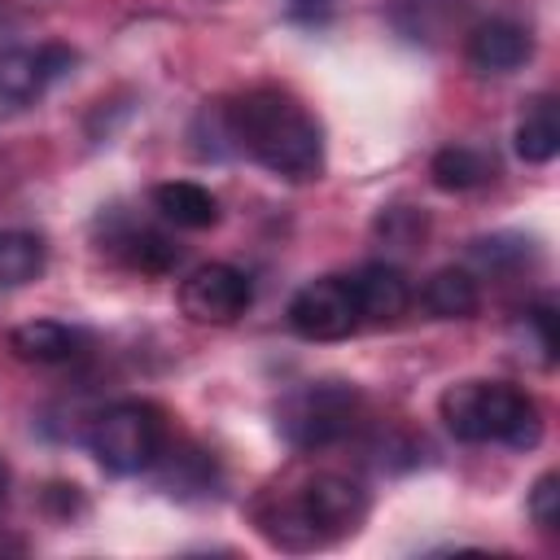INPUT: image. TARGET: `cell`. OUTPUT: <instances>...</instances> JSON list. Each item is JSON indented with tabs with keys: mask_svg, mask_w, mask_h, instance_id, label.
<instances>
[{
	"mask_svg": "<svg viewBox=\"0 0 560 560\" xmlns=\"http://www.w3.org/2000/svg\"><path fill=\"white\" fill-rule=\"evenodd\" d=\"M529 521L542 529V534H556L560 525V477L556 472H542L529 490Z\"/></svg>",
	"mask_w": 560,
	"mask_h": 560,
	"instance_id": "obj_22",
	"label": "cell"
},
{
	"mask_svg": "<svg viewBox=\"0 0 560 560\" xmlns=\"http://www.w3.org/2000/svg\"><path fill=\"white\" fill-rule=\"evenodd\" d=\"M254 302V284L232 262H201L179 284V311L192 324H236Z\"/></svg>",
	"mask_w": 560,
	"mask_h": 560,
	"instance_id": "obj_7",
	"label": "cell"
},
{
	"mask_svg": "<svg viewBox=\"0 0 560 560\" xmlns=\"http://www.w3.org/2000/svg\"><path fill=\"white\" fill-rule=\"evenodd\" d=\"M4 494H9V464H4V455H0V503H4Z\"/></svg>",
	"mask_w": 560,
	"mask_h": 560,
	"instance_id": "obj_24",
	"label": "cell"
},
{
	"mask_svg": "<svg viewBox=\"0 0 560 560\" xmlns=\"http://www.w3.org/2000/svg\"><path fill=\"white\" fill-rule=\"evenodd\" d=\"M359 416V394L346 381H311L293 394L280 398L276 407V429L293 451H319L341 442L354 429Z\"/></svg>",
	"mask_w": 560,
	"mask_h": 560,
	"instance_id": "obj_5",
	"label": "cell"
},
{
	"mask_svg": "<svg viewBox=\"0 0 560 560\" xmlns=\"http://www.w3.org/2000/svg\"><path fill=\"white\" fill-rule=\"evenodd\" d=\"M468 13V0H394L389 22L411 44H442Z\"/></svg>",
	"mask_w": 560,
	"mask_h": 560,
	"instance_id": "obj_11",
	"label": "cell"
},
{
	"mask_svg": "<svg viewBox=\"0 0 560 560\" xmlns=\"http://www.w3.org/2000/svg\"><path fill=\"white\" fill-rule=\"evenodd\" d=\"M223 131L228 149L280 179L302 184L324 171V127L280 88H254L236 101H223Z\"/></svg>",
	"mask_w": 560,
	"mask_h": 560,
	"instance_id": "obj_1",
	"label": "cell"
},
{
	"mask_svg": "<svg viewBox=\"0 0 560 560\" xmlns=\"http://www.w3.org/2000/svg\"><path fill=\"white\" fill-rule=\"evenodd\" d=\"M48 262V245L39 232H0V284H31Z\"/></svg>",
	"mask_w": 560,
	"mask_h": 560,
	"instance_id": "obj_17",
	"label": "cell"
},
{
	"mask_svg": "<svg viewBox=\"0 0 560 560\" xmlns=\"http://www.w3.org/2000/svg\"><path fill=\"white\" fill-rule=\"evenodd\" d=\"M368 516V494L359 481L341 472H315L302 481L293 499H284L267 516V538L284 551H315L346 534H354Z\"/></svg>",
	"mask_w": 560,
	"mask_h": 560,
	"instance_id": "obj_3",
	"label": "cell"
},
{
	"mask_svg": "<svg viewBox=\"0 0 560 560\" xmlns=\"http://www.w3.org/2000/svg\"><path fill=\"white\" fill-rule=\"evenodd\" d=\"M376 232L385 236V245L416 249V245L424 241V232H429V219H424V210H416V206H389V210H381Z\"/></svg>",
	"mask_w": 560,
	"mask_h": 560,
	"instance_id": "obj_20",
	"label": "cell"
},
{
	"mask_svg": "<svg viewBox=\"0 0 560 560\" xmlns=\"http://www.w3.org/2000/svg\"><path fill=\"white\" fill-rule=\"evenodd\" d=\"M9 346L26 363H66L83 350V332L61 319H26L9 332Z\"/></svg>",
	"mask_w": 560,
	"mask_h": 560,
	"instance_id": "obj_13",
	"label": "cell"
},
{
	"mask_svg": "<svg viewBox=\"0 0 560 560\" xmlns=\"http://www.w3.org/2000/svg\"><path fill=\"white\" fill-rule=\"evenodd\" d=\"M359 324V302L346 276H319L289 298V328L302 341H341Z\"/></svg>",
	"mask_w": 560,
	"mask_h": 560,
	"instance_id": "obj_6",
	"label": "cell"
},
{
	"mask_svg": "<svg viewBox=\"0 0 560 560\" xmlns=\"http://www.w3.org/2000/svg\"><path fill=\"white\" fill-rule=\"evenodd\" d=\"M512 337H516L521 354H525L534 368H551V363H556L560 337H556V311H551L547 302H542V306H525V311L516 315V324H512Z\"/></svg>",
	"mask_w": 560,
	"mask_h": 560,
	"instance_id": "obj_19",
	"label": "cell"
},
{
	"mask_svg": "<svg viewBox=\"0 0 560 560\" xmlns=\"http://www.w3.org/2000/svg\"><path fill=\"white\" fill-rule=\"evenodd\" d=\"M556 149H560V118H556V105L542 96L516 122V153L525 162H551Z\"/></svg>",
	"mask_w": 560,
	"mask_h": 560,
	"instance_id": "obj_18",
	"label": "cell"
},
{
	"mask_svg": "<svg viewBox=\"0 0 560 560\" xmlns=\"http://www.w3.org/2000/svg\"><path fill=\"white\" fill-rule=\"evenodd\" d=\"M429 175L442 192H468V188H477L494 175V162L472 144H446V149L433 153Z\"/></svg>",
	"mask_w": 560,
	"mask_h": 560,
	"instance_id": "obj_15",
	"label": "cell"
},
{
	"mask_svg": "<svg viewBox=\"0 0 560 560\" xmlns=\"http://www.w3.org/2000/svg\"><path fill=\"white\" fill-rule=\"evenodd\" d=\"M438 416L459 442H503L534 451L542 442V407L503 381H459L438 398Z\"/></svg>",
	"mask_w": 560,
	"mask_h": 560,
	"instance_id": "obj_2",
	"label": "cell"
},
{
	"mask_svg": "<svg viewBox=\"0 0 560 560\" xmlns=\"http://www.w3.org/2000/svg\"><path fill=\"white\" fill-rule=\"evenodd\" d=\"M529 52H534L529 26L516 22V18H503V13L477 22L468 31V39H464V57L481 74H512V70H521L529 61Z\"/></svg>",
	"mask_w": 560,
	"mask_h": 560,
	"instance_id": "obj_9",
	"label": "cell"
},
{
	"mask_svg": "<svg viewBox=\"0 0 560 560\" xmlns=\"http://www.w3.org/2000/svg\"><path fill=\"white\" fill-rule=\"evenodd\" d=\"M153 210L175 223V228H188V232H201V228H214L219 223V197L192 179H166L158 184L153 192Z\"/></svg>",
	"mask_w": 560,
	"mask_h": 560,
	"instance_id": "obj_12",
	"label": "cell"
},
{
	"mask_svg": "<svg viewBox=\"0 0 560 560\" xmlns=\"http://www.w3.org/2000/svg\"><path fill=\"white\" fill-rule=\"evenodd\" d=\"M88 442H92V455L105 472L131 477V472L153 468L166 455V420L153 402L122 398V402H109L92 420Z\"/></svg>",
	"mask_w": 560,
	"mask_h": 560,
	"instance_id": "obj_4",
	"label": "cell"
},
{
	"mask_svg": "<svg viewBox=\"0 0 560 560\" xmlns=\"http://www.w3.org/2000/svg\"><path fill=\"white\" fill-rule=\"evenodd\" d=\"M420 298H424L429 315H438V319H468L481 306V289H477V276L468 267H438L424 280Z\"/></svg>",
	"mask_w": 560,
	"mask_h": 560,
	"instance_id": "obj_14",
	"label": "cell"
},
{
	"mask_svg": "<svg viewBox=\"0 0 560 560\" xmlns=\"http://www.w3.org/2000/svg\"><path fill=\"white\" fill-rule=\"evenodd\" d=\"M284 9L302 26H324L332 18V0H284Z\"/></svg>",
	"mask_w": 560,
	"mask_h": 560,
	"instance_id": "obj_23",
	"label": "cell"
},
{
	"mask_svg": "<svg viewBox=\"0 0 560 560\" xmlns=\"http://www.w3.org/2000/svg\"><path fill=\"white\" fill-rule=\"evenodd\" d=\"M79 52L66 44H35V48H0V101L26 105L44 96L57 79L74 70Z\"/></svg>",
	"mask_w": 560,
	"mask_h": 560,
	"instance_id": "obj_8",
	"label": "cell"
},
{
	"mask_svg": "<svg viewBox=\"0 0 560 560\" xmlns=\"http://www.w3.org/2000/svg\"><path fill=\"white\" fill-rule=\"evenodd\" d=\"M114 249L122 254L127 267H136V271H144V276H166V271L184 258L179 241L166 236V232H158V228H127V232L114 241Z\"/></svg>",
	"mask_w": 560,
	"mask_h": 560,
	"instance_id": "obj_16",
	"label": "cell"
},
{
	"mask_svg": "<svg viewBox=\"0 0 560 560\" xmlns=\"http://www.w3.org/2000/svg\"><path fill=\"white\" fill-rule=\"evenodd\" d=\"M350 289H354V302H359V319H372V324H389L398 319L407 306H411V284L398 267L389 262H368L359 267L354 276H346Z\"/></svg>",
	"mask_w": 560,
	"mask_h": 560,
	"instance_id": "obj_10",
	"label": "cell"
},
{
	"mask_svg": "<svg viewBox=\"0 0 560 560\" xmlns=\"http://www.w3.org/2000/svg\"><path fill=\"white\" fill-rule=\"evenodd\" d=\"M472 258L486 271H512L529 258V241L525 236H486V241H472Z\"/></svg>",
	"mask_w": 560,
	"mask_h": 560,
	"instance_id": "obj_21",
	"label": "cell"
}]
</instances>
